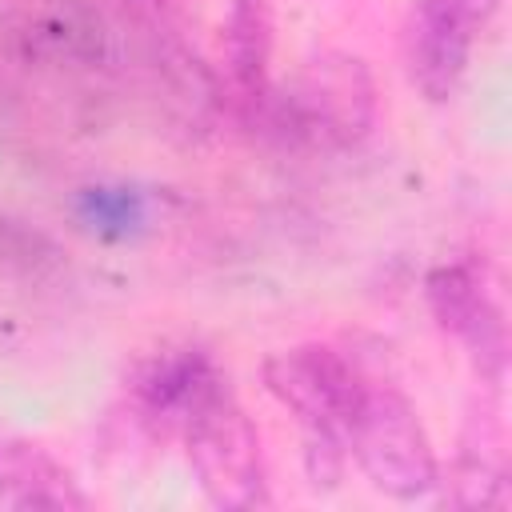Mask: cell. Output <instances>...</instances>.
<instances>
[{"label": "cell", "instance_id": "obj_1", "mask_svg": "<svg viewBox=\"0 0 512 512\" xmlns=\"http://www.w3.org/2000/svg\"><path fill=\"white\" fill-rule=\"evenodd\" d=\"M264 388L296 416L304 428V472L312 488H336L344 476V432L360 400L364 376L328 344L280 348L260 368Z\"/></svg>", "mask_w": 512, "mask_h": 512}, {"label": "cell", "instance_id": "obj_2", "mask_svg": "<svg viewBox=\"0 0 512 512\" xmlns=\"http://www.w3.org/2000/svg\"><path fill=\"white\" fill-rule=\"evenodd\" d=\"M344 448L364 472V480L392 500L412 504L440 488V464L420 424V412L392 384L364 380L344 432Z\"/></svg>", "mask_w": 512, "mask_h": 512}, {"label": "cell", "instance_id": "obj_3", "mask_svg": "<svg viewBox=\"0 0 512 512\" xmlns=\"http://www.w3.org/2000/svg\"><path fill=\"white\" fill-rule=\"evenodd\" d=\"M180 436L196 484L212 508L252 512L272 504L260 432L228 384L192 408V416L180 424Z\"/></svg>", "mask_w": 512, "mask_h": 512}, {"label": "cell", "instance_id": "obj_4", "mask_svg": "<svg viewBox=\"0 0 512 512\" xmlns=\"http://www.w3.org/2000/svg\"><path fill=\"white\" fill-rule=\"evenodd\" d=\"M276 132L308 144L344 148L372 132L376 124V88L360 56L324 52L316 56L288 96H268L260 108Z\"/></svg>", "mask_w": 512, "mask_h": 512}, {"label": "cell", "instance_id": "obj_5", "mask_svg": "<svg viewBox=\"0 0 512 512\" xmlns=\"http://www.w3.org/2000/svg\"><path fill=\"white\" fill-rule=\"evenodd\" d=\"M496 0H416L404 28L408 80L432 104L456 96Z\"/></svg>", "mask_w": 512, "mask_h": 512}, {"label": "cell", "instance_id": "obj_6", "mask_svg": "<svg viewBox=\"0 0 512 512\" xmlns=\"http://www.w3.org/2000/svg\"><path fill=\"white\" fill-rule=\"evenodd\" d=\"M424 296H428V308H432L436 324L468 348L480 376L500 384L504 380V360H508V340H504V312H500L496 296L488 292L484 272L472 260L440 264L428 276Z\"/></svg>", "mask_w": 512, "mask_h": 512}, {"label": "cell", "instance_id": "obj_7", "mask_svg": "<svg viewBox=\"0 0 512 512\" xmlns=\"http://www.w3.org/2000/svg\"><path fill=\"white\" fill-rule=\"evenodd\" d=\"M272 48H276L272 0H232L220 36V64L232 100L248 116H260L264 100L272 96Z\"/></svg>", "mask_w": 512, "mask_h": 512}, {"label": "cell", "instance_id": "obj_8", "mask_svg": "<svg viewBox=\"0 0 512 512\" xmlns=\"http://www.w3.org/2000/svg\"><path fill=\"white\" fill-rule=\"evenodd\" d=\"M0 504L16 512H80L92 496L44 444L0 432Z\"/></svg>", "mask_w": 512, "mask_h": 512}, {"label": "cell", "instance_id": "obj_9", "mask_svg": "<svg viewBox=\"0 0 512 512\" xmlns=\"http://www.w3.org/2000/svg\"><path fill=\"white\" fill-rule=\"evenodd\" d=\"M224 384L228 380L212 364V356H204L196 348H180V352H160L136 368L132 400H136L144 420L164 424V428H180L192 416V408Z\"/></svg>", "mask_w": 512, "mask_h": 512}, {"label": "cell", "instance_id": "obj_10", "mask_svg": "<svg viewBox=\"0 0 512 512\" xmlns=\"http://www.w3.org/2000/svg\"><path fill=\"white\" fill-rule=\"evenodd\" d=\"M456 504H504V448L492 420H480L472 436H464V452L456 460Z\"/></svg>", "mask_w": 512, "mask_h": 512}]
</instances>
